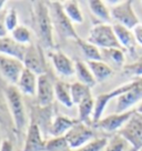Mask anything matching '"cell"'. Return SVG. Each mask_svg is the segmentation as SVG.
Returning a JSON list of instances; mask_svg holds the SVG:
<instances>
[{
	"instance_id": "6da1fadb",
	"label": "cell",
	"mask_w": 142,
	"mask_h": 151,
	"mask_svg": "<svg viewBox=\"0 0 142 151\" xmlns=\"http://www.w3.org/2000/svg\"><path fill=\"white\" fill-rule=\"evenodd\" d=\"M32 11L34 29L38 35L39 40L46 48L53 49L55 48L53 36H52L53 26L50 18L48 2H44V1L32 2Z\"/></svg>"
},
{
	"instance_id": "7a4b0ae2",
	"label": "cell",
	"mask_w": 142,
	"mask_h": 151,
	"mask_svg": "<svg viewBox=\"0 0 142 151\" xmlns=\"http://www.w3.org/2000/svg\"><path fill=\"white\" fill-rule=\"evenodd\" d=\"M48 7H49L52 26L60 37L63 39H69V38L76 39V40L80 39L77 35L73 24L71 22V20L68 18L66 12L63 11L62 2L50 1V2H48Z\"/></svg>"
},
{
	"instance_id": "3957f363",
	"label": "cell",
	"mask_w": 142,
	"mask_h": 151,
	"mask_svg": "<svg viewBox=\"0 0 142 151\" xmlns=\"http://www.w3.org/2000/svg\"><path fill=\"white\" fill-rule=\"evenodd\" d=\"M88 41L99 49H122L115 37L113 27L108 24H97L91 28Z\"/></svg>"
},
{
	"instance_id": "277c9868",
	"label": "cell",
	"mask_w": 142,
	"mask_h": 151,
	"mask_svg": "<svg viewBox=\"0 0 142 151\" xmlns=\"http://www.w3.org/2000/svg\"><path fill=\"white\" fill-rule=\"evenodd\" d=\"M6 98L9 106L10 112L14 118V122L18 132H21L26 126V111H24V101L21 92L14 85L6 88Z\"/></svg>"
},
{
	"instance_id": "5b68a950",
	"label": "cell",
	"mask_w": 142,
	"mask_h": 151,
	"mask_svg": "<svg viewBox=\"0 0 142 151\" xmlns=\"http://www.w3.org/2000/svg\"><path fill=\"white\" fill-rule=\"evenodd\" d=\"M119 136L122 137L127 143L132 147L133 151L142 149V114L134 111L132 117L129 119L120 130Z\"/></svg>"
},
{
	"instance_id": "8992f818",
	"label": "cell",
	"mask_w": 142,
	"mask_h": 151,
	"mask_svg": "<svg viewBox=\"0 0 142 151\" xmlns=\"http://www.w3.org/2000/svg\"><path fill=\"white\" fill-rule=\"evenodd\" d=\"M110 14H111V18L115 20V24H121L130 30H132L134 27H137L140 24L139 18L133 10L131 0L120 1L118 5L111 7Z\"/></svg>"
},
{
	"instance_id": "52a82bcc",
	"label": "cell",
	"mask_w": 142,
	"mask_h": 151,
	"mask_svg": "<svg viewBox=\"0 0 142 151\" xmlns=\"http://www.w3.org/2000/svg\"><path fill=\"white\" fill-rule=\"evenodd\" d=\"M93 131L85 123L80 121H77L65 136L69 149L72 150H79L91 140H93Z\"/></svg>"
},
{
	"instance_id": "ba28073f",
	"label": "cell",
	"mask_w": 142,
	"mask_h": 151,
	"mask_svg": "<svg viewBox=\"0 0 142 151\" xmlns=\"http://www.w3.org/2000/svg\"><path fill=\"white\" fill-rule=\"evenodd\" d=\"M139 81H132V82H129L126 85L119 87L117 89L112 90L110 92L107 93H101L99 94L95 100V110H93V114H92V119H93V122L97 123L99 121L101 117H102V113H103L104 109L107 107V104H109V101H111L114 98H118L119 96H121L122 93L127 92L129 90H131L133 87H136Z\"/></svg>"
},
{
	"instance_id": "9c48e42d",
	"label": "cell",
	"mask_w": 142,
	"mask_h": 151,
	"mask_svg": "<svg viewBox=\"0 0 142 151\" xmlns=\"http://www.w3.org/2000/svg\"><path fill=\"white\" fill-rule=\"evenodd\" d=\"M24 70V65L22 61L0 53V72L9 82L17 85Z\"/></svg>"
},
{
	"instance_id": "30bf717a",
	"label": "cell",
	"mask_w": 142,
	"mask_h": 151,
	"mask_svg": "<svg viewBox=\"0 0 142 151\" xmlns=\"http://www.w3.org/2000/svg\"><path fill=\"white\" fill-rule=\"evenodd\" d=\"M24 65L26 69L30 70L34 75H46V62L39 46L30 45L27 47Z\"/></svg>"
},
{
	"instance_id": "8fae6325",
	"label": "cell",
	"mask_w": 142,
	"mask_h": 151,
	"mask_svg": "<svg viewBox=\"0 0 142 151\" xmlns=\"http://www.w3.org/2000/svg\"><path fill=\"white\" fill-rule=\"evenodd\" d=\"M142 101V83L138 82L136 87L131 90L122 93L117 98L115 113H123L129 110H132L134 104H139Z\"/></svg>"
},
{
	"instance_id": "7c38bea8",
	"label": "cell",
	"mask_w": 142,
	"mask_h": 151,
	"mask_svg": "<svg viewBox=\"0 0 142 151\" xmlns=\"http://www.w3.org/2000/svg\"><path fill=\"white\" fill-rule=\"evenodd\" d=\"M134 110H129L123 113H113L111 116H108L105 118H101L97 123H95V127L100 128L101 130L107 132H114L120 130L121 128L128 122V120L134 113Z\"/></svg>"
},
{
	"instance_id": "4fadbf2b",
	"label": "cell",
	"mask_w": 142,
	"mask_h": 151,
	"mask_svg": "<svg viewBox=\"0 0 142 151\" xmlns=\"http://www.w3.org/2000/svg\"><path fill=\"white\" fill-rule=\"evenodd\" d=\"M37 99L40 107H47L55 99V86H52L51 81L47 75H41L38 77V86H37Z\"/></svg>"
},
{
	"instance_id": "5bb4252c",
	"label": "cell",
	"mask_w": 142,
	"mask_h": 151,
	"mask_svg": "<svg viewBox=\"0 0 142 151\" xmlns=\"http://www.w3.org/2000/svg\"><path fill=\"white\" fill-rule=\"evenodd\" d=\"M49 55L51 58L52 65L58 73H60L63 77H71L72 75H75V63L71 61V59L67 55L59 50L51 51Z\"/></svg>"
},
{
	"instance_id": "9a60e30c",
	"label": "cell",
	"mask_w": 142,
	"mask_h": 151,
	"mask_svg": "<svg viewBox=\"0 0 142 151\" xmlns=\"http://www.w3.org/2000/svg\"><path fill=\"white\" fill-rule=\"evenodd\" d=\"M46 142L43 140L40 128L36 123H31L27 130V137L22 151H44Z\"/></svg>"
},
{
	"instance_id": "2e32d148",
	"label": "cell",
	"mask_w": 142,
	"mask_h": 151,
	"mask_svg": "<svg viewBox=\"0 0 142 151\" xmlns=\"http://www.w3.org/2000/svg\"><path fill=\"white\" fill-rule=\"evenodd\" d=\"M26 51H27V46L20 45L17 41H14L11 37L0 39V53L2 55H7L24 62Z\"/></svg>"
},
{
	"instance_id": "e0dca14e",
	"label": "cell",
	"mask_w": 142,
	"mask_h": 151,
	"mask_svg": "<svg viewBox=\"0 0 142 151\" xmlns=\"http://www.w3.org/2000/svg\"><path fill=\"white\" fill-rule=\"evenodd\" d=\"M112 27H113L115 37L118 39L121 48L126 49L130 55H134L136 47H137V41L134 39L132 30H130V29L126 28V27L118 24H112Z\"/></svg>"
},
{
	"instance_id": "ac0fdd59",
	"label": "cell",
	"mask_w": 142,
	"mask_h": 151,
	"mask_svg": "<svg viewBox=\"0 0 142 151\" xmlns=\"http://www.w3.org/2000/svg\"><path fill=\"white\" fill-rule=\"evenodd\" d=\"M37 86H38V78L37 75H34L30 70L26 69L22 71L20 76L17 88L19 89L21 93L27 96H36L37 94Z\"/></svg>"
},
{
	"instance_id": "d6986e66",
	"label": "cell",
	"mask_w": 142,
	"mask_h": 151,
	"mask_svg": "<svg viewBox=\"0 0 142 151\" xmlns=\"http://www.w3.org/2000/svg\"><path fill=\"white\" fill-rule=\"evenodd\" d=\"M76 122L77 121L70 119L69 117L58 116V117H56V118L53 119V121L51 123V127L49 129V133L53 138L65 137L67 132L73 127V124Z\"/></svg>"
},
{
	"instance_id": "ffe728a7",
	"label": "cell",
	"mask_w": 142,
	"mask_h": 151,
	"mask_svg": "<svg viewBox=\"0 0 142 151\" xmlns=\"http://www.w3.org/2000/svg\"><path fill=\"white\" fill-rule=\"evenodd\" d=\"M87 65L92 72L97 82L108 79L113 73L112 68L107 62L102 61V60H100V61H87Z\"/></svg>"
},
{
	"instance_id": "44dd1931",
	"label": "cell",
	"mask_w": 142,
	"mask_h": 151,
	"mask_svg": "<svg viewBox=\"0 0 142 151\" xmlns=\"http://www.w3.org/2000/svg\"><path fill=\"white\" fill-rule=\"evenodd\" d=\"M75 69H76V73L79 82L83 83V85L88 86V87H93L95 86L97 81H95V77L92 75L91 70L89 69V67L87 65V62L83 61H77L75 63Z\"/></svg>"
},
{
	"instance_id": "7402d4cb",
	"label": "cell",
	"mask_w": 142,
	"mask_h": 151,
	"mask_svg": "<svg viewBox=\"0 0 142 151\" xmlns=\"http://www.w3.org/2000/svg\"><path fill=\"white\" fill-rule=\"evenodd\" d=\"M55 98L61 104L66 106L67 108H71L73 106L71 99L70 86H68L62 81H57L55 83Z\"/></svg>"
},
{
	"instance_id": "603a6c76",
	"label": "cell",
	"mask_w": 142,
	"mask_h": 151,
	"mask_svg": "<svg viewBox=\"0 0 142 151\" xmlns=\"http://www.w3.org/2000/svg\"><path fill=\"white\" fill-rule=\"evenodd\" d=\"M100 50H101L102 60L104 59L109 66L111 63V65L115 66L117 68L123 67L126 59H124V53H123L122 49L112 48V49H100Z\"/></svg>"
},
{
	"instance_id": "cb8c5ba5",
	"label": "cell",
	"mask_w": 142,
	"mask_h": 151,
	"mask_svg": "<svg viewBox=\"0 0 142 151\" xmlns=\"http://www.w3.org/2000/svg\"><path fill=\"white\" fill-rule=\"evenodd\" d=\"M70 93L73 104H81L85 99L91 97L90 87L83 85L79 81L73 82V83L70 85Z\"/></svg>"
},
{
	"instance_id": "d4e9b609",
	"label": "cell",
	"mask_w": 142,
	"mask_h": 151,
	"mask_svg": "<svg viewBox=\"0 0 142 151\" xmlns=\"http://www.w3.org/2000/svg\"><path fill=\"white\" fill-rule=\"evenodd\" d=\"M77 43L79 45L82 53L87 58V61H100V60H102L101 50L97 46L90 43L88 40H82V39H78Z\"/></svg>"
},
{
	"instance_id": "484cf974",
	"label": "cell",
	"mask_w": 142,
	"mask_h": 151,
	"mask_svg": "<svg viewBox=\"0 0 142 151\" xmlns=\"http://www.w3.org/2000/svg\"><path fill=\"white\" fill-rule=\"evenodd\" d=\"M89 8L90 11L95 14L98 19H100L103 22H110L111 20V14H110V10L107 8L105 2L101 1V0H90L89 2Z\"/></svg>"
},
{
	"instance_id": "4316f807",
	"label": "cell",
	"mask_w": 142,
	"mask_h": 151,
	"mask_svg": "<svg viewBox=\"0 0 142 151\" xmlns=\"http://www.w3.org/2000/svg\"><path fill=\"white\" fill-rule=\"evenodd\" d=\"M62 8L63 11L66 12V14L68 16V18L71 20V22L73 24H82L83 22V16L81 12L79 5L77 1H66V2H62Z\"/></svg>"
},
{
	"instance_id": "83f0119b",
	"label": "cell",
	"mask_w": 142,
	"mask_h": 151,
	"mask_svg": "<svg viewBox=\"0 0 142 151\" xmlns=\"http://www.w3.org/2000/svg\"><path fill=\"white\" fill-rule=\"evenodd\" d=\"M93 110H95V99L91 96L78 104V112H79L78 121L85 123L93 114Z\"/></svg>"
},
{
	"instance_id": "f1b7e54d",
	"label": "cell",
	"mask_w": 142,
	"mask_h": 151,
	"mask_svg": "<svg viewBox=\"0 0 142 151\" xmlns=\"http://www.w3.org/2000/svg\"><path fill=\"white\" fill-rule=\"evenodd\" d=\"M11 38L20 45L26 46L27 43H30L31 41V33L26 26L19 24L14 31H11Z\"/></svg>"
},
{
	"instance_id": "f546056e",
	"label": "cell",
	"mask_w": 142,
	"mask_h": 151,
	"mask_svg": "<svg viewBox=\"0 0 142 151\" xmlns=\"http://www.w3.org/2000/svg\"><path fill=\"white\" fill-rule=\"evenodd\" d=\"M69 149L67 140L65 137L52 138L46 142V150L44 151H66Z\"/></svg>"
},
{
	"instance_id": "4dcf8cb0",
	"label": "cell",
	"mask_w": 142,
	"mask_h": 151,
	"mask_svg": "<svg viewBox=\"0 0 142 151\" xmlns=\"http://www.w3.org/2000/svg\"><path fill=\"white\" fill-rule=\"evenodd\" d=\"M107 145H108L107 138H97L91 140L89 143H87L85 146L77 151H102L103 149H105Z\"/></svg>"
},
{
	"instance_id": "1f68e13d",
	"label": "cell",
	"mask_w": 142,
	"mask_h": 151,
	"mask_svg": "<svg viewBox=\"0 0 142 151\" xmlns=\"http://www.w3.org/2000/svg\"><path fill=\"white\" fill-rule=\"evenodd\" d=\"M126 146H127V141L118 134L112 138L110 141H108V145L104 151H123Z\"/></svg>"
},
{
	"instance_id": "d6a6232c",
	"label": "cell",
	"mask_w": 142,
	"mask_h": 151,
	"mask_svg": "<svg viewBox=\"0 0 142 151\" xmlns=\"http://www.w3.org/2000/svg\"><path fill=\"white\" fill-rule=\"evenodd\" d=\"M5 24L6 28L8 31H14V29L17 28L19 24H18V16H17V11L14 9H10L9 11H7L5 18Z\"/></svg>"
},
{
	"instance_id": "836d02e7",
	"label": "cell",
	"mask_w": 142,
	"mask_h": 151,
	"mask_svg": "<svg viewBox=\"0 0 142 151\" xmlns=\"http://www.w3.org/2000/svg\"><path fill=\"white\" fill-rule=\"evenodd\" d=\"M124 72L126 73H130V75L136 76H142V59H140L138 62L127 66L124 68Z\"/></svg>"
},
{
	"instance_id": "e575fe53",
	"label": "cell",
	"mask_w": 142,
	"mask_h": 151,
	"mask_svg": "<svg viewBox=\"0 0 142 151\" xmlns=\"http://www.w3.org/2000/svg\"><path fill=\"white\" fill-rule=\"evenodd\" d=\"M6 14L7 11H1L0 12V39L7 37V33H8V30L6 28V24H5V18H6Z\"/></svg>"
},
{
	"instance_id": "d590c367",
	"label": "cell",
	"mask_w": 142,
	"mask_h": 151,
	"mask_svg": "<svg viewBox=\"0 0 142 151\" xmlns=\"http://www.w3.org/2000/svg\"><path fill=\"white\" fill-rule=\"evenodd\" d=\"M132 32L133 36H134V39L137 41V45L142 47V24H139L137 27H134L132 29Z\"/></svg>"
},
{
	"instance_id": "8d00e7d4",
	"label": "cell",
	"mask_w": 142,
	"mask_h": 151,
	"mask_svg": "<svg viewBox=\"0 0 142 151\" xmlns=\"http://www.w3.org/2000/svg\"><path fill=\"white\" fill-rule=\"evenodd\" d=\"M0 151H14V146L9 140H4L0 146Z\"/></svg>"
},
{
	"instance_id": "74e56055",
	"label": "cell",
	"mask_w": 142,
	"mask_h": 151,
	"mask_svg": "<svg viewBox=\"0 0 142 151\" xmlns=\"http://www.w3.org/2000/svg\"><path fill=\"white\" fill-rule=\"evenodd\" d=\"M136 111L142 114V101L139 104H138V107H137V109H136Z\"/></svg>"
},
{
	"instance_id": "f35d334b",
	"label": "cell",
	"mask_w": 142,
	"mask_h": 151,
	"mask_svg": "<svg viewBox=\"0 0 142 151\" xmlns=\"http://www.w3.org/2000/svg\"><path fill=\"white\" fill-rule=\"evenodd\" d=\"M5 5H6L5 0H0V12L4 11V7H5Z\"/></svg>"
},
{
	"instance_id": "ab89813d",
	"label": "cell",
	"mask_w": 142,
	"mask_h": 151,
	"mask_svg": "<svg viewBox=\"0 0 142 151\" xmlns=\"http://www.w3.org/2000/svg\"><path fill=\"white\" fill-rule=\"evenodd\" d=\"M139 151H142V149H141V150H139Z\"/></svg>"
},
{
	"instance_id": "60d3db41",
	"label": "cell",
	"mask_w": 142,
	"mask_h": 151,
	"mask_svg": "<svg viewBox=\"0 0 142 151\" xmlns=\"http://www.w3.org/2000/svg\"><path fill=\"white\" fill-rule=\"evenodd\" d=\"M141 4H142V1H141Z\"/></svg>"
}]
</instances>
